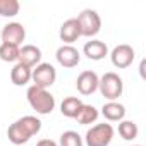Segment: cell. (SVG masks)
<instances>
[{
    "mask_svg": "<svg viewBox=\"0 0 146 146\" xmlns=\"http://www.w3.org/2000/svg\"><path fill=\"white\" fill-rule=\"evenodd\" d=\"M113 127L112 124H96L93 127H90L86 131V136H84V143L86 146H108L113 139Z\"/></svg>",
    "mask_w": 146,
    "mask_h": 146,
    "instance_id": "4",
    "label": "cell"
},
{
    "mask_svg": "<svg viewBox=\"0 0 146 146\" xmlns=\"http://www.w3.org/2000/svg\"><path fill=\"white\" fill-rule=\"evenodd\" d=\"M36 146H58V144L55 141H52V139H40L36 143Z\"/></svg>",
    "mask_w": 146,
    "mask_h": 146,
    "instance_id": "22",
    "label": "cell"
},
{
    "mask_svg": "<svg viewBox=\"0 0 146 146\" xmlns=\"http://www.w3.org/2000/svg\"><path fill=\"white\" fill-rule=\"evenodd\" d=\"M98 115H100V112H98V108H96V107L83 103L81 110H79V112H78V115H76V120H78L81 125H90V124H95V122H96Z\"/></svg>",
    "mask_w": 146,
    "mask_h": 146,
    "instance_id": "17",
    "label": "cell"
},
{
    "mask_svg": "<svg viewBox=\"0 0 146 146\" xmlns=\"http://www.w3.org/2000/svg\"><path fill=\"white\" fill-rule=\"evenodd\" d=\"M132 146H141V144H132Z\"/></svg>",
    "mask_w": 146,
    "mask_h": 146,
    "instance_id": "23",
    "label": "cell"
},
{
    "mask_svg": "<svg viewBox=\"0 0 146 146\" xmlns=\"http://www.w3.org/2000/svg\"><path fill=\"white\" fill-rule=\"evenodd\" d=\"M81 107H83L81 98H78V96H67L60 103V112L67 119H76V115L81 110Z\"/></svg>",
    "mask_w": 146,
    "mask_h": 146,
    "instance_id": "16",
    "label": "cell"
},
{
    "mask_svg": "<svg viewBox=\"0 0 146 146\" xmlns=\"http://www.w3.org/2000/svg\"><path fill=\"white\" fill-rule=\"evenodd\" d=\"M21 11V4L17 0H0V16L2 17H16Z\"/></svg>",
    "mask_w": 146,
    "mask_h": 146,
    "instance_id": "19",
    "label": "cell"
},
{
    "mask_svg": "<svg viewBox=\"0 0 146 146\" xmlns=\"http://www.w3.org/2000/svg\"><path fill=\"white\" fill-rule=\"evenodd\" d=\"M0 43H2V40H0Z\"/></svg>",
    "mask_w": 146,
    "mask_h": 146,
    "instance_id": "24",
    "label": "cell"
},
{
    "mask_svg": "<svg viewBox=\"0 0 146 146\" xmlns=\"http://www.w3.org/2000/svg\"><path fill=\"white\" fill-rule=\"evenodd\" d=\"M139 134V127L132 120H120L119 122V136L124 141H134Z\"/></svg>",
    "mask_w": 146,
    "mask_h": 146,
    "instance_id": "18",
    "label": "cell"
},
{
    "mask_svg": "<svg viewBox=\"0 0 146 146\" xmlns=\"http://www.w3.org/2000/svg\"><path fill=\"white\" fill-rule=\"evenodd\" d=\"M17 62L33 69L38 64H41V50L36 45H23L19 48V60Z\"/></svg>",
    "mask_w": 146,
    "mask_h": 146,
    "instance_id": "12",
    "label": "cell"
},
{
    "mask_svg": "<svg viewBox=\"0 0 146 146\" xmlns=\"http://www.w3.org/2000/svg\"><path fill=\"white\" fill-rule=\"evenodd\" d=\"M31 81H33V86L48 90V88L53 86L55 81H57V70H55V67H53L52 64L41 62V64H38V65L31 70Z\"/></svg>",
    "mask_w": 146,
    "mask_h": 146,
    "instance_id": "5",
    "label": "cell"
},
{
    "mask_svg": "<svg viewBox=\"0 0 146 146\" xmlns=\"http://www.w3.org/2000/svg\"><path fill=\"white\" fill-rule=\"evenodd\" d=\"M57 62L65 67V69H72V67H76L79 62H81V53L76 46H72V45H62L57 48Z\"/></svg>",
    "mask_w": 146,
    "mask_h": 146,
    "instance_id": "10",
    "label": "cell"
},
{
    "mask_svg": "<svg viewBox=\"0 0 146 146\" xmlns=\"http://www.w3.org/2000/svg\"><path fill=\"white\" fill-rule=\"evenodd\" d=\"M78 23H79V28H81V36H86V38H93L100 33L102 29V17L96 11L93 9H84L78 17Z\"/></svg>",
    "mask_w": 146,
    "mask_h": 146,
    "instance_id": "6",
    "label": "cell"
},
{
    "mask_svg": "<svg viewBox=\"0 0 146 146\" xmlns=\"http://www.w3.org/2000/svg\"><path fill=\"white\" fill-rule=\"evenodd\" d=\"M102 115L108 122H120L125 117V107L119 102H107L102 107Z\"/></svg>",
    "mask_w": 146,
    "mask_h": 146,
    "instance_id": "14",
    "label": "cell"
},
{
    "mask_svg": "<svg viewBox=\"0 0 146 146\" xmlns=\"http://www.w3.org/2000/svg\"><path fill=\"white\" fill-rule=\"evenodd\" d=\"M19 48L9 43H0V58L4 62H17L19 60Z\"/></svg>",
    "mask_w": 146,
    "mask_h": 146,
    "instance_id": "20",
    "label": "cell"
},
{
    "mask_svg": "<svg viewBox=\"0 0 146 146\" xmlns=\"http://www.w3.org/2000/svg\"><path fill=\"white\" fill-rule=\"evenodd\" d=\"M58 36L64 41V45H72L74 41H78V38H81V28H79L78 19L70 17V19L64 21V24L60 26Z\"/></svg>",
    "mask_w": 146,
    "mask_h": 146,
    "instance_id": "11",
    "label": "cell"
},
{
    "mask_svg": "<svg viewBox=\"0 0 146 146\" xmlns=\"http://www.w3.org/2000/svg\"><path fill=\"white\" fill-rule=\"evenodd\" d=\"M26 98H28L29 107L40 115H50L55 108V96L48 90L31 84L26 91Z\"/></svg>",
    "mask_w": 146,
    "mask_h": 146,
    "instance_id": "2",
    "label": "cell"
},
{
    "mask_svg": "<svg viewBox=\"0 0 146 146\" xmlns=\"http://www.w3.org/2000/svg\"><path fill=\"white\" fill-rule=\"evenodd\" d=\"M98 83L100 78L95 70H83L76 79V88L83 96H90L95 91H98Z\"/></svg>",
    "mask_w": 146,
    "mask_h": 146,
    "instance_id": "9",
    "label": "cell"
},
{
    "mask_svg": "<svg viewBox=\"0 0 146 146\" xmlns=\"http://www.w3.org/2000/svg\"><path fill=\"white\" fill-rule=\"evenodd\" d=\"M83 53L90 60H103L108 55V46L103 41H100V40H91V41H86L84 43Z\"/></svg>",
    "mask_w": 146,
    "mask_h": 146,
    "instance_id": "13",
    "label": "cell"
},
{
    "mask_svg": "<svg viewBox=\"0 0 146 146\" xmlns=\"http://www.w3.org/2000/svg\"><path fill=\"white\" fill-rule=\"evenodd\" d=\"M98 90L107 102H117L119 96H122V93H124L122 78L119 74H115V72H105L100 78Z\"/></svg>",
    "mask_w": 146,
    "mask_h": 146,
    "instance_id": "3",
    "label": "cell"
},
{
    "mask_svg": "<svg viewBox=\"0 0 146 146\" xmlns=\"http://www.w3.org/2000/svg\"><path fill=\"white\" fill-rule=\"evenodd\" d=\"M31 70L33 69L26 67L24 64L16 62V65L11 70V81H12V84H16V86H26L31 81Z\"/></svg>",
    "mask_w": 146,
    "mask_h": 146,
    "instance_id": "15",
    "label": "cell"
},
{
    "mask_svg": "<svg viewBox=\"0 0 146 146\" xmlns=\"http://www.w3.org/2000/svg\"><path fill=\"white\" fill-rule=\"evenodd\" d=\"M40 131H41V120L38 117H35V115H24V117L17 119L14 124L9 125L7 137H9V141L12 144L23 146L35 134H38Z\"/></svg>",
    "mask_w": 146,
    "mask_h": 146,
    "instance_id": "1",
    "label": "cell"
},
{
    "mask_svg": "<svg viewBox=\"0 0 146 146\" xmlns=\"http://www.w3.org/2000/svg\"><path fill=\"white\" fill-rule=\"evenodd\" d=\"M58 146H83V137L76 131H65L60 134Z\"/></svg>",
    "mask_w": 146,
    "mask_h": 146,
    "instance_id": "21",
    "label": "cell"
},
{
    "mask_svg": "<svg viewBox=\"0 0 146 146\" xmlns=\"http://www.w3.org/2000/svg\"><path fill=\"white\" fill-rule=\"evenodd\" d=\"M134 57H136L134 48H132L131 45H125V43L117 45V46L110 52V60H112V64H113L117 69H125V67H129V65L134 62Z\"/></svg>",
    "mask_w": 146,
    "mask_h": 146,
    "instance_id": "8",
    "label": "cell"
},
{
    "mask_svg": "<svg viewBox=\"0 0 146 146\" xmlns=\"http://www.w3.org/2000/svg\"><path fill=\"white\" fill-rule=\"evenodd\" d=\"M24 38H26V29L21 23H9L0 31V40H2V43H9V45H14V46H21Z\"/></svg>",
    "mask_w": 146,
    "mask_h": 146,
    "instance_id": "7",
    "label": "cell"
}]
</instances>
